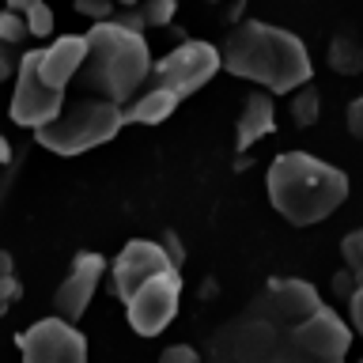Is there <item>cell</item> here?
Instances as JSON below:
<instances>
[{
	"mask_svg": "<svg viewBox=\"0 0 363 363\" xmlns=\"http://www.w3.org/2000/svg\"><path fill=\"white\" fill-rule=\"evenodd\" d=\"M352 325L314 284L277 277L208 337L204 363H345Z\"/></svg>",
	"mask_w": 363,
	"mask_h": 363,
	"instance_id": "1",
	"label": "cell"
},
{
	"mask_svg": "<svg viewBox=\"0 0 363 363\" xmlns=\"http://www.w3.org/2000/svg\"><path fill=\"white\" fill-rule=\"evenodd\" d=\"M220 68L257 84L269 95H288V91L311 84L314 76L311 50L303 45L299 34L261 19H246L227 34L220 50Z\"/></svg>",
	"mask_w": 363,
	"mask_h": 363,
	"instance_id": "2",
	"label": "cell"
},
{
	"mask_svg": "<svg viewBox=\"0 0 363 363\" xmlns=\"http://www.w3.org/2000/svg\"><path fill=\"white\" fill-rule=\"evenodd\" d=\"M87 57L72 84L79 95H99L110 102H129L152 76V50L144 34L125 19H99L87 34Z\"/></svg>",
	"mask_w": 363,
	"mask_h": 363,
	"instance_id": "3",
	"label": "cell"
},
{
	"mask_svg": "<svg viewBox=\"0 0 363 363\" xmlns=\"http://www.w3.org/2000/svg\"><path fill=\"white\" fill-rule=\"evenodd\" d=\"M269 204L295 227H314L348 201V174L311 152H280L265 170Z\"/></svg>",
	"mask_w": 363,
	"mask_h": 363,
	"instance_id": "4",
	"label": "cell"
},
{
	"mask_svg": "<svg viewBox=\"0 0 363 363\" xmlns=\"http://www.w3.org/2000/svg\"><path fill=\"white\" fill-rule=\"evenodd\" d=\"M121 102L99 99V95H84L76 99L72 106H61L53 121H45L34 129V140H38L45 152L72 159L79 152H91L99 144H110L113 136L121 133Z\"/></svg>",
	"mask_w": 363,
	"mask_h": 363,
	"instance_id": "5",
	"label": "cell"
},
{
	"mask_svg": "<svg viewBox=\"0 0 363 363\" xmlns=\"http://www.w3.org/2000/svg\"><path fill=\"white\" fill-rule=\"evenodd\" d=\"M216 72H220V50L208 45V42L189 38V42L174 45L167 57H159V61L152 65V76L147 79L170 87L178 99H186V95H193V91H201Z\"/></svg>",
	"mask_w": 363,
	"mask_h": 363,
	"instance_id": "6",
	"label": "cell"
},
{
	"mask_svg": "<svg viewBox=\"0 0 363 363\" xmlns=\"http://www.w3.org/2000/svg\"><path fill=\"white\" fill-rule=\"evenodd\" d=\"M182 303V269H167L159 277L144 280L129 299H125V314H129V325L140 337H159L163 329L174 322Z\"/></svg>",
	"mask_w": 363,
	"mask_h": 363,
	"instance_id": "7",
	"label": "cell"
},
{
	"mask_svg": "<svg viewBox=\"0 0 363 363\" xmlns=\"http://www.w3.org/2000/svg\"><path fill=\"white\" fill-rule=\"evenodd\" d=\"M19 356L23 363H87V337L57 314L38 318L19 333Z\"/></svg>",
	"mask_w": 363,
	"mask_h": 363,
	"instance_id": "8",
	"label": "cell"
},
{
	"mask_svg": "<svg viewBox=\"0 0 363 363\" xmlns=\"http://www.w3.org/2000/svg\"><path fill=\"white\" fill-rule=\"evenodd\" d=\"M16 91H11V121L23 125V129H38V125L53 121L65 106V91L61 87H50L45 79L38 76V65H34V50L23 53V61L16 68Z\"/></svg>",
	"mask_w": 363,
	"mask_h": 363,
	"instance_id": "9",
	"label": "cell"
},
{
	"mask_svg": "<svg viewBox=\"0 0 363 363\" xmlns=\"http://www.w3.org/2000/svg\"><path fill=\"white\" fill-rule=\"evenodd\" d=\"M167 269H182V265H174V257L167 254V246H159L155 238H129V242L121 246V254L113 257V272H110L113 295L125 303L144 280H152Z\"/></svg>",
	"mask_w": 363,
	"mask_h": 363,
	"instance_id": "10",
	"label": "cell"
},
{
	"mask_svg": "<svg viewBox=\"0 0 363 363\" xmlns=\"http://www.w3.org/2000/svg\"><path fill=\"white\" fill-rule=\"evenodd\" d=\"M106 272V257L95 254V250H79L72 257V272L61 280V288L53 291V306H57V318L65 322H79L87 314L91 299H95V288Z\"/></svg>",
	"mask_w": 363,
	"mask_h": 363,
	"instance_id": "11",
	"label": "cell"
},
{
	"mask_svg": "<svg viewBox=\"0 0 363 363\" xmlns=\"http://www.w3.org/2000/svg\"><path fill=\"white\" fill-rule=\"evenodd\" d=\"M84 57H87V38L84 34H61V38H53L45 50H34V65H38V76L45 79V84L65 91L76 79Z\"/></svg>",
	"mask_w": 363,
	"mask_h": 363,
	"instance_id": "12",
	"label": "cell"
},
{
	"mask_svg": "<svg viewBox=\"0 0 363 363\" xmlns=\"http://www.w3.org/2000/svg\"><path fill=\"white\" fill-rule=\"evenodd\" d=\"M272 129H277V99L261 87L250 91L242 102V113H238V125H235V147L246 152V147H254Z\"/></svg>",
	"mask_w": 363,
	"mask_h": 363,
	"instance_id": "13",
	"label": "cell"
},
{
	"mask_svg": "<svg viewBox=\"0 0 363 363\" xmlns=\"http://www.w3.org/2000/svg\"><path fill=\"white\" fill-rule=\"evenodd\" d=\"M178 102L182 99L170 87L147 79L129 102H121V118H125V125H159V121H167L170 113L178 110Z\"/></svg>",
	"mask_w": 363,
	"mask_h": 363,
	"instance_id": "14",
	"label": "cell"
},
{
	"mask_svg": "<svg viewBox=\"0 0 363 363\" xmlns=\"http://www.w3.org/2000/svg\"><path fill=\"white\" fill-rule=\"evenodd\" d=\"M30 50V34H27V23L16 11H0V79H11L16 68L23 61V53Z\"/></svg>",
	"mask_w": 363,
	"mask_h": 363,
	"instance_id": "15",
	"label": "cell"
},
{
	"mask_svg": "<svg viewBox=\"0 0 363 363\" xmlns=\"http://www.w3.org/2000/svg\"><path fill=\"white\" fill-rule=\"evenodd\" d=\"M329 65H333V72H340V76L363 72V42L356 34H337V38L329 42Z\"/></svg>",
	"mask_w": 363,
	"mask_h": 363,
	"instance_id": "16",
	"label": "cell"
},
{
	"mask_svg": "<svg viewBox=\"0 0 363 363\" xmlns=\"http://www.w3.org/2000/svg\"><path fill=\"white\" fill-rule=\"evenodd\" d=\"M174 11H178L174 0H140L129 16H118V19H125L136 30H144V27H167V23L174 19Z\"/></svg>",
	"mask_w": 363,
	"mask_h": 363,
	"instance_id": "17",
	"label": "cell"
},
{
	"mask_svg": "<svg viewBox=\"0 0 363 363\" xmlns=\"http://www.w3.org/2000/svg\"><path fill=\"white\" fill-rule=\"evenodd\" d=\"M318 110H322V102H318V91L311 84H303V87H295V95H291V118L299 129H311V125L318 121Z\"/></svg>",
	"mask_w": 363,
	"mask_h": 363,
	"instance_id": "18",
	"label": "cell"
},
{
	"mask_svg": "<svg viewBox=\"0 0 363 363\" xmlns=\"http://www.w3.org/2000/svg\"><path fill=\"white\" fill-rule=\"evenodd\" d=\"M23 23H27V34L30 38H50L53 34V11H50V4H34L27 16H23Z\"/></svg>",
	"mask_w": 363,
	"mask_h": 363,
	"instance_id": "19",
	"label": "cell"
},
{
	"mask_svg": "<svg viewBox=\"0 0 363 363\" xmlns=\"http://www.w3.org/2000/svg\"><path fill=\"white\" fill-rule=\"evenodd\" d=\"M19 299V280L11 277V254L0 250V314Z\"/></svg>",
	"mask_w": 363,
	"mask_h": 363,
	"instance_id": "20",
	"label": "cell"
},
{
	"mask_svg": "<svg viewBox=\"0 0 363 363\" xmlns=\"http://www.w3.org/2000/svg\"><path fill=\"white\" fill-rule=\"evenodd\" d=\"M340 250H345V261H348V269L356 272V280H363V231H352Z\"/></svg>",
	"mask_w": 363,
	"mask_h": 363,
	"instance_id": "21",
	"label": "cell"
},
{
	"mask_svg": "<svg viewBox=\"0 0 363 363\" xmlns=\"http://www.w3.org/2000/svg\"><path fill=\"white\" fill-rule=\"evenodd\" d=\"M159 363H204V359H201V352L189 348V345H170V348H163Z\"/></svg>",
	"mask_w": 363,
	"mask_h": 363,
	"instance_id": "22",
	"label": "cell"
},
{
	"mask_svg": "<svg viewBox=\"0 0 363 363\" xmlns=\"http://www.w3.org/2000/svg\"><path fill=\"white\" fill-rule=\"evenodd\" d=\"M348 322H352V333L363 337V280L356 284V291L348 295Z\"/></svg>",
	"mask_w": 363,
	"mask_h": 363,
	"instance_id": "23",
	"label": "cell"
},
{
	"mask_svg": "<svg viewBox=\"0 0 363 363\" xmlns=\"http://www.w3.org/2000/svg\"><path fill=\"white\" fill-rule=\"evenodd\" d=\"M345 118H348V133L356 136V140H363V95L348 102V113H345Z\"/></svg>",
	"mask_w": 363,
	"mask_h": 363,
	"instance_id": "24",
	"label": "cell"
},
{
	"mask_svg": "<svg viewBox=\"0 0 363 363\" xmlns=\"http://www.w3.org/2000/svg\"><path fill=\"white\" fill-rule=\"evenodd\" d=\"M76 11L95 19H110V0H76Z\"/></svg>",
	"mask_w": 363,
	"mask_h": 363,
	"instance_id": "25",
	"label": "cell"
},
{
	"mask_svg": "<svg viewBox=\"0 0 363 363\" xmlns=\"http://www.w3.org/2000/svg\"><path fill=\"white\" fill-rule=\"evenodd\" d=\"M4 4H8V11H16V16H27V11L34 4H42V0H4Z\"/></svg>",
	"mask_w": 363,
	"mask_h": 363,
	"instance_id": "26",
	"label": "cell"
},
{
	"mask_svg": "<svg viewBox=\"0 0 363 363\" xmlns=\"http://www.w3.org/2000/svg\"><path fill=\"white\" fill-rule=\"evenodd\" d=\"M8 152H11V147H8V140H4V136H0V163H8V159H11Z\"/></svg>",
	"mask_w": 363,
	"mask_h": 363,
	"instance_id": "27",
	"label": "cell"
},
{
	"mask_svg": "<svg viewBox=\"0 0 363 363\" xmlns=\"http://www.w3.org/2000/svg\"><path fill=\"white\" fill-rule=\"evenodd\" d=\"M208 4H220V0H208Z\"/></svg>",
	"mask_w": 363,
	"mask_h": 363,
	"instance_id": "28",
	"label": "cell"
},
{
	"mask_svg": "<svg viewBox=\"0 0 363 363\" xmlns=\"http://www.w3.org/2000/svg\"><path fill=\"white\" fill-rule=\"evenodd\" d=\"M359 363H363V359H359Z\"/></svg>",
	"mask_w": 363,
	"mask_h": 363,
	"instance_id": "29",
	"label": "cell"
}]
</instances>
